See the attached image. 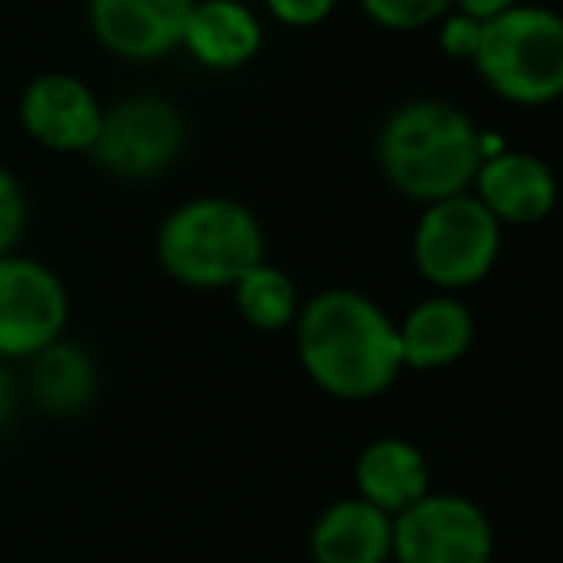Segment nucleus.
<instances>
[{"mask_svg": "<svg viewBox=\"0 0 563 563\" xmlns=\"http://www.w3.org/2000/svg\"><path fill=\"white\" fill-rule=\"evenodd\" d=\"M472 196L503 227H529L552 216L560 188L549 162H541L537 154H526V150H503V154L487 157L479 165Z\"/></svg>", "mask_w": 563, "mask_h": 563, "instance_id": "obj_11", "label": "nucleus"}, {"mask_svg": "<svg viewBox=\"0 0 563 563\" xmlns=\"http://www.w3.org/2000/svg\"><path fill=\"white\" fill-rule=\"evenodd\" d=\"M20 123L54 154H89L104 123V104L74 74H38L20 92Z\"/></svg>", "mask_w": 563, "mask_h": 563, "instance_id": "obj_9", "label": "nucleus"}, {"mask_svg": "<svg viewBox=\"0 0 563 563\" xmlns=\"http://www.w3.org/2000/svg\"><path fill=\"white\" fill-rule=\"evenodd\" d=\"M296 356L319 391L345 402L376 399L399 379V327L353 288H327L299 307Z\"/></svg>", "mask_w": 563, "mask_h": 563, "instance_id": "obj_1", "label": "nucleus"}, {"mask_svg": "<svg viewBox=\"0 0 563 563\" xmlns=\"http://www.w3.org/2000/svg\"><path fill=\"white\" fill-rule=\"evenodd\" d=\"M395 327H399L402 368H418V372L449 368L475 341V319L456 296L422 299Z\"/></svg>", "mask_w": 563, "mask_h": 563, "instance_id": "obj_14", "label": "nucleus"}, {"mask_svg": "<svg viewBox=\"0 0 563 563\" xmlns=\"http://www.w3.org/2000/svg\"><path fill=\"white\" fill-rule=\"evenodd\" d=\"M196 0H89V27L123 62L169 58L185 38Z\"/></svg>", "mask_w": 563, "mask_h": 563, "instance_id": "obj_10", "label": "nucleus"}, {"mask_svg": "<svg viewBox=\"0 0 563 563\" xmlns=\"http://www.w3.org/2000/svg\"><path fill=\"white\" fill-rule=\"evenodd\" d=\"M20 395H23L20 379L8 372V364H0V430H4L15 418V410H20Z\"/></svg>", "mask_w": 563, "mask_h": 563, "instance_id": "obj_23", "label": "nucleus"}, {"mask_svg": "<svg viewBox=\"0 0 563 563\" xmlns=\"http://www.w3.org/2000/svg\"><path fill=\"white\" fill-rule=\"evenodd\" d=\"M479 126L445 100H410L387 115L379 131V165L402 196L438 203L472 192L483 165Z\"/></svg>", "mask_w": 563, "mask_h": 563, "instance_id": "obj_2", "label": "nucleus"}, {"mask_svg": "<svg viewBox=\"0 0 563 563\" xmlns=\"http://www.w3.org/2000/svg\"><path fill=\"white\" fill-rule=\"evenodd\" d=\"M69 291L51 265L23 253L0 257V364L31 361L66 338Z\"/></svg>", "mask_w": 563, "mask_h": 563, "instance_id": "obj_7", "label": "nucleus"}, {"mask_svg": "<svg viewBox=\"0 0 563 563\" xmlns=\"http://www.w3.org/2000/svg\"><path fill=\"white\" fill-rule=\"evenodd\" d=\"M188 123L165 97H126L104 108V123L89 154L119 180H154L180 157Z\"/></svg>", "mask_w": 563, "mask_h": 563, "instance_id": "obj_6", "label": "nucleus"}, {"mask_svg": "<svg viewBox=\"0 0 563 563\" xmlns=\"http://www.w3.org/2000/svg\"><path fill=\"white\" fill-rule=\"evenodd\" d=\"M514 4H521V0H452V12L467 15V20H475V23H487V20H495V15L510 12Z\"/></svg>", "mask_w": 563, "mask_h": 563, "instance_id": "obj_22", "label": "nucleus"}, {"mask_svg": "<svg viewBox=\"0 0 563 563\" xmlns=\"http://www.w3.org/2000/svg\"><path fill=\"white\" fill-rule=\"evenodd\" d=\"M23 391L31 395V402L43 415L74 418L97 395V361H92L85 345L62 338L27 361V384H23Z\"/></svg>", "mask_w": 563, "mask_h": 563, "instance_id": "obj_16", "label": "nucleus"}, {"mask_svg": "<svg viewBox=\"0 0 563 563\" xmlns=\"http://www.w3.org/2000/svg\"><path fill=\"white\" fill-rule=\"evenodd\" d=\"M364 15L387 31H422L452 12V0H361Z\"/></svg>", "mask_w": 563, "mask_h": 563, "instance_id": "obj_18", "label": "nucleus"}, {"mask_svg": "<svg viewBox=\"0 0 563 563\" xmlns=\"http://www.w3.org/2000/svg\"><path fill=\"white\" fill-rule=\"evenodd\" d=\"M268 12L288 27H314L338 8V0H265Z\"/></svg>", "mask_w": 563, "mask_h": 563, "instance_id": "obj_21", "label": "nucleus"}, {"mask_svg": "<svg viewBox=\"0 0 563 563\" xmlns=\"http://www.w3.org/2000/svg\"><path fill=\"white\" fill-rule=\"evenodd\" d=\"M314 563H387L391 560V518L364 498H338L311 526Z\"/></svg>", "mask_w": 563, "mask_h": 563, "instance_id": "obj_15", "label": "nucleus"}, {"mask_svg": "<svg viewBox=\"0 0 563 563\" xmlns=\"http://www.w3.org/2000/svg\"><path fill=\"white\" fill-rule=\"evenodd\" d=\"M261 20L242 0H196L185 23V46L208 69H242L261 51Z\"/></svg>", "mask_w": 563, "mask_h": 563, "instance_id": "obj_13", "label": "nucleus"}, {"mask_svg": "<svg viewBox=\"0 0 563 563\" xmlns=\"http://www.w3.org/2000/svg\"><path fill=\"white\" fill-rule=\"evenodd\" d=\"M479 27L483 23L467 20V15H460V12H449L445 20L438 23V38H441V46H445V54L472 62L475 46H479Z\"/></svg>", "mask_w": 563, "mask_h": 563, "instance_id": "obj_20", "label": "nucleus"}, {"mask_svg": "<svg viewBox=\"0 0 563 563\" xmlns=\"http://www.w3.org/2000/svg\"><path fill=\"white\" fill-rule=\"evenodd\" d=\"M503 250V223L472 192L438 200L415 227V265L441 296L479 284Z\"/></svg>", "mask_w": 563, "mask_h": 563, "instance_id": "obj_5", "label": "nucleus"}, {"mask_svg": "<svg viewBox=\"0 0 563 563\" xmlns=\"http://www.w3.org/2000/svg\"><path fill=\"white\" fill-rule=\"evenodd\" d=\"M27 219H31V203H27V192H23L20 177L0 165V257L15 253L23 230H27Z\"/></svg>", "mask_w": 563, "mask_h": 563, "instance_id": "obj_19", "label": "nucleus"}, {"mask_svg": "<svg viewBox=\"0 0 563 563\" xmlns=\"http://www.w3.org/2000/svg\"><path fill=\"white\" fill-rule=\"evenodd\" d=\"M234 307L253 330L261 334H276V330H288L296 327L299 319V291H296V280H291L284 268L268 265H253L242 280L234 284Z\"/></svg>", "mask_w": 563, "mask_h": 563, "instance_id": "obj_17", "label": "nucleus"}, {"mask_svg": "<svg viewBox=\"0 0 563 563\" xmlns=\"http://www.w3.org/2000/svg\"><path fill=\"white\" fill-rule=\"evenodd\" d=\"M472 62L510 104H552L563 97V15L541 4H514L479 27Z\"/></svg>", "mask_w": 563, "mask_h": 563, "instance_id": "obj_4", "label": "nucleus"}, {"mask_svg": "<svg viewBox=\"0 0 563 563\" xmlns=\"http://www.w3.org/2000/svg\"><path fill=\"white\" fill-rule=\"evenodd\" d=\"M395 563H490L495 529L467 495H426L407 514L391 518Z\"/></svg>", "mask_w": 563, "mask_h": 563, "instance_id": "obj_8", "label": "nucleus"}, {"mask_svg": "<svg viewBox=\"0 0 563 563\" xmlns=\"http://www.w3.org/2000/svg\"><path fill=\"white\" fill-rule=\"evenodd\" d=\"M356 498L376 506L387 518H399L430 495V464L426 452L402 438H376L361 449L353 464Z\"/></svg>", "mask_w": 563, "mask_h": 563, "instance_id": "obj_12", "label": "nucleus"}, {"mask_svg": "<svg viewBox=\"0 0 563 563\" xmlns=\"http://www.w3.org/2000/svg\"><path fill=\"white\" fill-rule=\"evenodd\" d=\"M154 253L169 280L196 291H219L234 288L265 261V230L242 200L196 196L162 219Z\"/></svg>", "mask_w": 563, "mask_h": 563, "instance_id": "obj_3", "label": "nucleus"}]
</instances>
